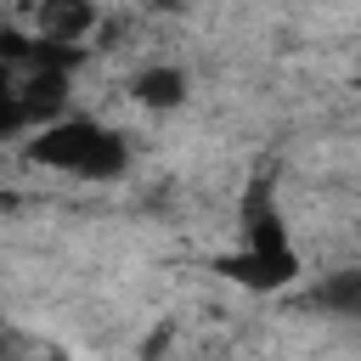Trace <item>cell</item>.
Wrapping results in <instances>:
<instances>
[{"instance_id":"8992f818","label":"cell","mask_w":361,"mask_h":361,"mask_svg":"<svg viewBox=\"0 0 361 361\" xmlns=\"http://www.w3.org/2000/svg\"><path fill=\"white\" fill-rule=\"evenodd\" d=\"M316 305H327V310H338V316H361V265L333 271V276L316 288Z\"/></svg>"},{"instance_id":"52a82bcc","label":"cell","mask_w":361,"mask_h":361,"mask_svg":"<svg viewBox=\"0 0 361 361\" xmlns=\"http://www.w3.org/2000/svg\"><path fill=\"white\" fill-rule=\"evenodd\" d=\"M248 243H254V248H282V243H288V231H282V220H276V214H254Z\"/></svg>"},{"instance_id":"277c9868","label":"cell","mask_w":361,"mask_h":361,"mask_svg":"<svg viewBox=\"0 0 361 361\" xmlns=\"http://www.w3.org/2000/svg\"><path fill=\"white\" fill-rule=\"evenodd\" d=\"M11 90H17V102L28 107L34 124H51V118H62V107H68V68L34 62V73H28L23 85H11Z\"/></svg>"},{"instance_id":"5b68a950","label":"cell","mask_w":361,"mask_h":361,"mask_svg":"<svg viewBox=\"0 0 361 361\" xmlns=\"http://www.w3.org/2000/svg\"><path fill=\"white\" fill-rule=\"evenodd\" d=\"M130 96H135L141 107H152V113L180 107V102H186V73H180L175 62H152V68H141V73L130 79Z\"/></svg>"},{"instance_id":"6da1fadb","label":"cell","mask_w":361,"mask_h":361,"mask_svg":"<svg viewBox=\"0 0 361 361\" xmlns=\"http://www.w3.org/2000/svg\"><path fill=\"white\" fill-rule=\"evenodd\" d=\"M28 158L45 164V169H68V175H85V180H113L124 164H130V147L90 124V118H51L28 135Z\"/></svg>"},{"instance_id":"ba28073f","label":"cell","mask_w":361,"mask_h":361,"mask_svg":"<svg viewBox=\"0 0 361 361\" xmlns=\"http://www.w3.org/2000/svg\"><path fill=\"white\" fill-rule=\"evenodd\" d=\"M152 6H164V11H169V6H180V0H152Z\"/></svg>"},{"instance_id":"7a4b0ae2","label":"cell","mask_w":361,"mask_h":361,"mask_svg":"<svg viewBox=\"0 0 361 361\" xmlns=\"http://www.w3.org/2000/svg\"><path fill=\"white\" fill-rule=\"evenodd\" d=\"M220 276L237 282V288H254V293H276L288 282H299V254L282 243V248H243V254H226L220 259Z\"/></svg>"},{"instance_id":"3957f363","label":"cell","mask_w":361,"mask_h":361,"mask_svg":"<svg viewBox=\"0 0 361 361\" xmlns=\"http://www.w3.org/2000/svg\"><path fill=\"white\" fill-rule=\"evenodd\" d=\"M96 0H39L34 6V34L39 39H62V45H79L90 28H96Z\"/></svg>"}]
</instances>
